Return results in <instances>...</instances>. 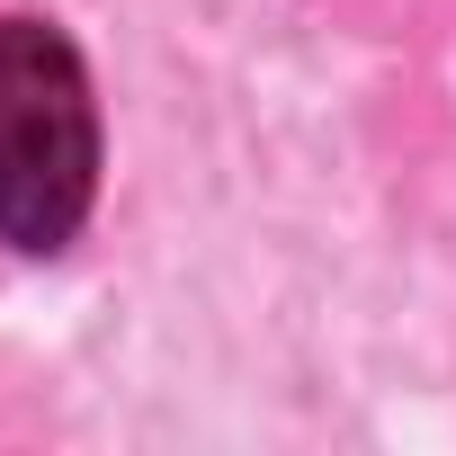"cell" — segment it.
Listing matches in <instances>:
<instances>
[{
  "label": "cell",
  "instance_id": "1",
  "mask_svg": "<svg viewBox=\"0 0 456 456\" xmlns=\"http://www.w3.org/2000/svg\"><path fill=\"white\" fill-rule=\"evenodd\" d=\"M99 197V99L54 19H0V242L63 251Z\"/></svg>",
  "mask_w": 456,
  "mask_h": 456
}]
</instances>
